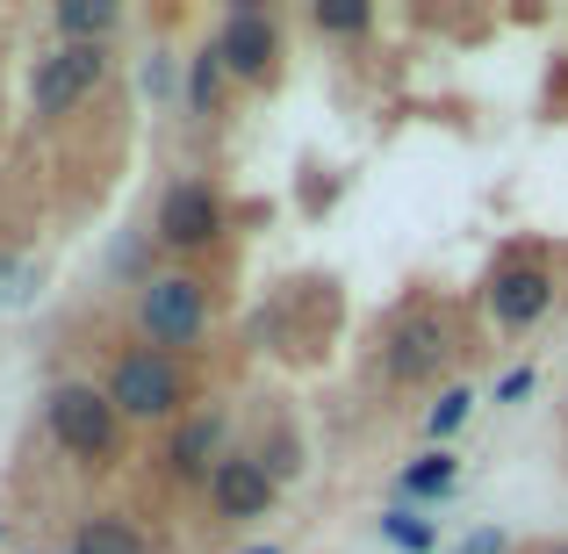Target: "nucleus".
I'll use <instances>...</instances> for the list:
<instances>
[{"label":"nucleus","instance_id":"obj_1","mask_svg":"<svg viewBox=\"0 0 568 554\" xmlns=\"http://www.w3.org/2000/svg\"><path fill=\"white\" fill-rule=\"evenodd\" d=\"M101 396L123 411V425H181L202 403V382H194V361H181V353L123 346L101 367Z\"/></svg>","mask_w":568,"mask_h":554},{"label":"nucleus","instance_id":"obj_2","mask_svg":"<svg viewBox=\"0 0 568 554\" xmlns=\"http://www.w3.org/2000/svg\"><path fill=\"white\" fill-rule=\"evenodd\" d=\"M43 432H51V446L65 461H80V469H115L123 461V411H115L109 396H101V382H58L51 396H43Z\"/></svg>","mask_w":568,"mask_h":554},{"label":"nucleus","instance_id":"obj_3","mask_svg":"<svg viewBox=\"0 0 568 554\" xmlns=\"http://www.w3.org/2000/svg\"><path fill=\"white\" fill-rule=\"evenodd\" d=\"M209 324H216V295H209L202 274H187V266H159V274H144L138 289V332L144 346L159 353H187L209 339Z\"/></svg>","mask_w":568,"mask_h":554},{"label":"nucleus","instance_id":"obj_4","mask_svg":"<svg viewBox=\"0 0 568 554\" xmlns=\"http://www.w3.org/2000/svg\"><path fill=\"white\" fill-rule=\"evenodd\" d=\"M231 238V202H223L216 181L202 173H173L159 188V209H152V245L173 252V260H209V252Z\"/></svg>","mask_w":568,"mask_h":554},{"label":"nucleus","instance_id":"obj_5","mask_svg":"<svg viewBox=\"0 0 568 554\" xmlns=\"http://www.w3.org/2000/svg\"><path fill=\"white\" fill-rule=\"evenodd\" d=\"M454 353H460V332H454V318H446L439 303H403L396 318H388V332H382V367H388V382H403V389L446 374Z\"/></svg>","mask_w":568,"mask_h":554},{"label":"nucleus","instance_id":"obj_6","mask_svg":"<svg viewBox=\"0 0 568 554\" xmlns=\"http://www.w3.org/2000/svg\"><path fill=\"white\" fill-rule=\"evenodd\" d=\"M101 80H109V43H58L29 72V115L37 123H65V115H80L94 101Z\"/></svg>","mask_w":568,"mask_h":554},{"label":"nucleus","instance_id":"obj_7","mask_svg":"<svg viewBox=\"0 0 568 554\" xmlns=\"http://www.w3.org/2000/svg\"><path fill=\"white\" fill-rule=\"evenodd\" d=\"M223 454H231V411H223V403H194L181 425H166L159 469L181 490H209V475L223 469Z\"/></svg>","mask_w":568,"mask_h":554},{"label":"nucleus","instance_id":"obj_8","mask_svg":"<svg viewBox=\"0 0 568 554\" xmlns=\"http://www.w3.org/2000/svg\"><path fill=\"white\" fill-rule=\"evenodd\" d=\"M555 266L547 260H532V252H511V260H497V274L483 281V303H489V324L497 332H532V324L555 310Z\"/></svg>","mask_w":568,"mask_h":554},{"label":"nucleus","instance_id":"obj_9","mask_svg":"<svg viewBox=\"0 0 568 554\" xmlns=\"http://www.w3.org/2000/svg\"><path fill=\"white\" fill-rule=\"evenodd\" d=\"M216 58H223V72H231L237 87H266V80H274V72H281V22H274V8L245 0V8L223 14Z\"/></svg>","mask_w":568,"mask_h":554},{"label":"nucleus","instance_id":"obj_10","mask_svg":"<svg viewBox=\"0 0 568 554\" xmlns=\"http://www.w3.org/2000/svg\"><path fill=\"white\" fill-rule=\"evenodd\" d=\"M202 497H209V512H216V518H231V526H252V518L274 512L281 483L260 469V461H252V446H231V454H223V469L209 475Z\"/></svg>","mask_w":568,"mask_h":554},{"label":"nucleus","instance_id":"obj_11","mask_svg":"<svg viewBox=\"0 0 568 554\" xmlns=\"http://www.w3.org/2000/svg\"><path fill=\"white\" fill-rule=\"evenodd\" d=\"M72 554H152V541H144V526L123 518V512H87L80 526H72Z\"/></svg>","mask_w":568,"mask_h":554},{"label":"nucleus","instance_id":"obj_12","mask_svg":"<svg viewBox=\"0 0 568 554\" xmlns=\"http://www.w3.org/2000/svg\"><path fill=\"white\" fill-rule=\"evenodd\" d=\"M51 29H58V43H109L123 29V8L115 0H58Z\"/></svg>","mask_w":568,"mask_h":554},{"label":"nucleus","instance_id":"obj_13","mask_svg":"<svg viewBox=\"0 0 568 554\" xmlns=\"http://www.w3.org/2000/svg\"><path fill=\"white\" fill-rule=\"evenodd\" d=\"M454 483H460V461L446 454V446H432V454L403 461V475H396V497H403V504H425V497H446Z\"/></svg>","mask_w":568,"mask_h":554},{"label":"nucleus","instance_id":"obj_14","mask_svg":"<svg viewBox=\"0 0 568 554\" xmlns=\"http://www.w3.org/2000/svg\"><path fill=\"white\" fill-rule=\"evenodd\" d=\"M252 461H260V469L274 475L281 490H288V483H303V469H310V461H303V440H295V425H288V417H274V425H266V440L252 446Z\"/></svg>","mask_w":568,"mask_h":554},{"label":"nucleus","instance_id":"obj_15","mask_svg":"<svg viewBox=\"0 0 568 554\" xmlns=\"http://www.w3.org/2000/svg\"><path fill=\"white\" fill-rule=\"evenodd\" d=\"M223 58H216V43H202L194 51V66H187V115H216L223 109Z\"/></svg>","mask_w":568,"mask_h":554},{"label":"nucleus","instance_id":"obj_16","mask_svg":"<svg viewBox=\"0 0 568 554\" xmlns=\"http://www.w3.org/2000/svg\"><path fill=\"white\" fill-rule=\"evenodd\" d=\"M310 29H317V37H367V29H375V8H367V0H310Z\"/></svg>","mask_w":568,"mask_h":554},{"label":"nucleus","instance_id":"obj_17","mask_svg":"<svg viewBox=\"0 0 568 554\" xmlns=\"http://www.w3.org/2000/svg\"><path fill=\"white\" fill-rule=\"evenodd\" d=\"M382 541L396 547V554H432V547H439V526L417 518L410 504H388V512H382Z\"/></svg>","mask_w":568,"mask_h":554},{"label":"nucleus","instance_id":"obj_18","mask_svg":"<svg viewBox=\"0 0 568 554\" xmlns=\"http://www.w3.org/2000/svg\"><path fill=\"white\" fill-rule=\"evenodd\" d=\"M468 417H475V389H468V382H454V389H446V396L425 411V432H432V440H454Z\"/></svg>","mask_w":568,"mask_h":554},{"label":"nucleus","instance_id":"obj_19","mask_svg":"<svg viewBox=\"0 0 568 554\" xmlns=\"http://www.w3.org/2000/svg\"><path fill=\"white\" fill-rule=\"evenodd\" d=\"M532 389H540V367H504V382H497V403H526L532 396Z\"/></svg>","mask_w":568,"mask_h":554},{"label":"nucleus","instance_id":"obj_20","mask_svg":"<svg viewBox=\"0 0 568 554\" xmlns=\"http://www.w3.org/2000/svg\"><path fill=\"white\" fill-rule=\"evenodd\" d=\"M8 274H14V252H8V245H0V289H8Z\"/></svg>","mask_w":568,"mask_h":554},{"label":"nucleus","instance_id":"obj_21","mask_svg":"<svg viewBox=\"0 0 568 554\" xmlns=\"http://www.w3.org/2000/svg\"><path fill=\"white\" fill-rule=\"evenodd\" d=\"M237 554H281V547H237Z\"/></svg>","mask_w":568,"mask_h":554},{"label":"nucleus","instance_id":"obj_22","mask_svg":"<svg viewBox=\"0 0 568 554\" xmlns=\"http://www.w3.org/2000/svg\"><path fill=\"white\" fill-rule=\"evenodd\" d=\"M540 554H568V541H555V547H540Z\"/></svg>","mask_w":568,"mask_h":554},{"label":"nucleus","instance_id":"obj_23","mask_svg":"<svg viewBox=\"0 0 568 554\" xmlns=\"http://www.w3.org/2000/svg\"><path fill=\"white\" fill-rule=\"evenodd\" d=\"M51 554H72V547H51Z\"/></svg>","mask_w":568,"mask_h":554},{"label":"nucleus","instance_id":"obj_24","mask_svg":"<svg viewBox=\"0 0 568 554\" xmlns=\"http://www.w3.org/2000/svg\"><path fill=\"white\" fill-rule=\"evenodd\" d=\"M0 541H8V526H0Z\"/></svg>","mask_w":568,"mask_h":554}]
</instances>
